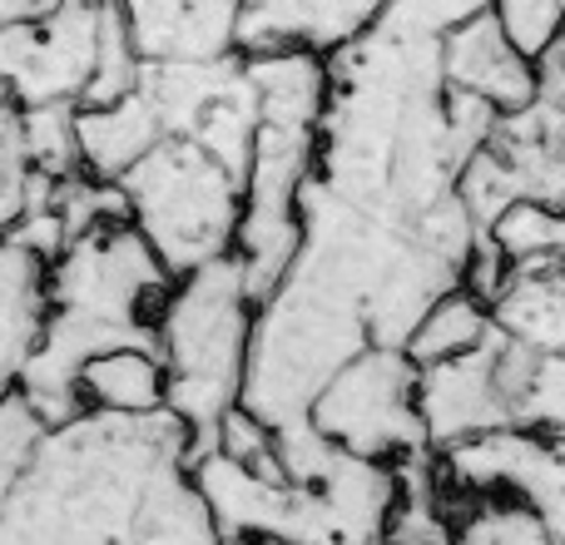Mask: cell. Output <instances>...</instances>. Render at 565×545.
<instances>
[{
  "label": "cell",
  "mask_w": 565,
  "mask_h": 545,
  "mask_svg": "<svg viewBox=\"0 0 565 545\" xmlns=\"http://www.w3.org/2000/svg\"><path fill=\"white\" fill-rule=\"evenodd\" d=\"M159 139H164V119H159L154 99L145 95V85L109 99V105L75 109L79 169L89 179H105V184H119Z\"/></svg>",
  "instance_id": "12"
},
{
  "label": "cell",
  "mask_w": 565,
  "mask_h": 545,
  "mask_svg": "<svg viewBox=\"0 0 565 545\" xmlns=\"http://www.w3.org/2000/svg\"><path fill=\"white\" fill-rule=\"evenodd\" d=\"M79 402L85 412H109V417L164 412V362H159L154 342H125V348L95 352L79 367Z\"/></svg>",
  "instance_id": "14"
},
{
  "label": "cell",
  "mask_w": 565,
  "mask_h": 545,
  "mask_svg": "<svg viewBox=\"0 0 565 545\" xmlns=\"http://www.w3.org/2000/svg\"><path fill=\"white\" fill-rule=\"evenodd\" d=\"M441 75H447V89L481 99L497 115H516L536 99V65L511 45L491 10L441 40Z\"/></svg>",
  "instance_id": "10"
},
{
  "label": "cell",
  "mask_w": 565,
  "mask_h": 545,
  "mask_svg": "<svg viewBox=\"0 0 565 545\" xmlns=\"http://www.w3.org/2000/svg\"><path fill=\"white\" fill-rule=\"evenodd\" d=\"M40 437H45V421L30 412V402L20 397V392H6V397H0V511L15 496Z\"/></svg>",
  "instance_id": "18"
},
{
  "label": "cell",
  "mask_w": 565,
  "mask_h": 545,
  "mask_svg": "<svg viewBox=\"0 0 565 545\" xmlns=\"http://www.w3.org/2000/svg\"><path fill=\"white\" fill-rule=\"evenodd\" d=\"M189 461L194 437L169 412H79L35 441L15 496L0 511V545H135Z\"/></svg>",
  "instance_id": "1"
},
{
  "label": "cell",
  "mask_w": 565,
  "mask_h": 545,
  "mask_svg": "<svg viewBox=\"0 0 565 545\" xmlns=\"http://www.w3.org/2000/svg\"><path fill=\"white\" fill-rule=\"evenodd\" d=\"M491 322L501 338L521 342L526 352H541V357L565 352V272L536 264L511 268L501 292L491 298Z\"/></svg>",
  "instance_id": "13"
},
{
  "label": "cell",
  "mask_w": 565,
  "mask_h": 545,
  "mask_svg": "<svg viewBox=\"0 0 565 545\" xmlns=\"http://www.w3.org/2000/svg\"><path fill=\"white\" fill-rule=\"evenodd\" d=\"M254 312L258 298L234 254L179 272L159 302L154 352L164 362V412L189 427L194 451L214 441L228 412L244 407Z\"/></svg>",
  "instance_id": "3"
},
{
  "label": "cell",
  "mask_w": 565,
  "mask_h": 545,
  "mask_svg": "<svg viewBox=\"0 0 565 545\" xmlns=\"http://www.w3.org/2000/svg\"><path fill=\"white\" fill-rule=\"evenodd\" d=\"M387 0H248L238 20V55L302 50L332 60L382 20Z\"/></svg>",
  "instance_id": "8"
},
{
  "label": "cell",
  "mask_w": 565,
  "mask_h": 545,
  "mask_svg": "<svg viewBox=\"0 0 565 545\" xmlns=\"http://www.w3.org/2000/svg\"><path fill=\"white\" fill-rule=\"evenodd\" d=\"M50 318V258L0 234V397L15 392Z\"/></svg>",
  "instance_id": "11"
},
{
  "label": "cell",
  "mask_w": 565,
  "mask_h": 545,
  "mask_svg": "<svg viewBox=\"0 0 565 545\" xmlns=\"http://www.w3.org/2000/svg\"><path fill=\"white\" fill-rule=\"evenodd\" d=\"M491 332V308L467 288H451L441 302H431V312L417 322V332L407 338V357L417 367L427 362H447V357H461V352L481 348Z\"/></svg>",
  "instance_id": "15"
},
{
  "label": "cell",
  "mask_w": 565,
  "mask_h": 545,
  "mask_svg": "<svg viewBox=\"0 0 565 545\" xmlns=\"http://www.w3.org/2000/svg\"><path fill=\"white\" fill-rule=\"evenodd\" d=\"M491 15L501 20V30H507L511 45L536 65L565 30V0H497Z\"/></svg>",
  "instance_id": "19"
},
{
  "label": "cell",
  "mask_w": 565,
  "mask_h": 545,
  "mask_svg": "<svg viewBox=\"0 0 565 545\" xmlns=\"http://www.w3.org/2000/svg\"><path fill=\"white\" fill-rule=\"evenodd\" d=\"M417 412L431 457L461 447V441L491 437V431H511V397L507 382H501L497 322H491L481 348L417 367Z\"/></svg>",
  "instance_id": "7"
},
{
  "label": "cell",
  "mask_w": 565,
  "mask_h": 545,
  "mask_svg": "<svg viewBox=\"0 0 565 545\" xmlns=\"http://www.w3.org/2000/svg\"><path fill=\"white\" fill-rule=\"evenodd\" d=\"M244 6L248 0H119L145 65L234 55Z\"/></svg>",
  "instance_id": "9"
},
{
  "label": "cell",
  "mask_w": 565,
  "mask_h": 545,
  "mask_svg": "<svg viewBox=\"0 0 565 545\" xmlns=\"http://www.w3.org/2000/svg\"><path fill=\"white\" fill-rule=\"evenodd\" d=\"M511 421H516V431H531V437L565 441V352H556V357L531 352L526 372L516 382Z\"/></svg>",
  "instance_id": "16"
},
{
  "label": "cell",
  "mask_w": 565,
  "mask_h": 545,
  "mask_svg": "<svg viewBox=\"0 0 565 545\" xmlns=\"http://www.w3.org/2000/svg\"><path fill=\"white\" fill-rule=\"evenodd\" d=\"M497 0H387L377 30L392 35H412V40H447L457 25L487 15Z\"/></svg>",
  "instance_id": "17"
},
{
  "label": "cell",
  "mask_w": 565,
  "mask_h": 545,
  "mask_svg": "<svg viewBox=\"0 0 565 545\" xmlns=\"http://www.w3.org/2000/svg\"><path fill=\"white\" fill-rule=\"evenodd\" d=\"M174 272L129 218L75 234L50 258V318L15 392L45 427L79 417V367L95 352L154 342V318Z\"/></svg>",
  "instance_id": "2"
},
{
  "label": "cell",
  "mask_w": 565,
  "mask_h": 545,
  "mask_svg": "<svg viewBox=\"0 0 565 545\" xmlns=\"http://www.w3.org/2000/svg\"><path fill=\"white\" fill-rule=\"evenodd\" d=\"M119 194H125V218L174 278L234 254L244 179L194 139H159L119 179Z\"/></svg>",
  "instance_id": "4"
},
{
  "label": "cell",
  "mask_w": 565,
  "mask_h": 545,
  "mask_svg": "<svg viewBox=\"0 0 565 545\" xmlns=\"http://www.w3.org/2000/svg\"><path fill=\"white\" fill-rule=\"evenodd\" d=\"M109 0H60L35 20L0 25V99L15 109L85 105Z\"/></svg>",
  "instance_id": "6"
},
{
  "label": "cell",
  "mask_w": 565,
  "mask_h": 545,
  "mask_svg": "<svg viewBox=\"0 0 565 545\" xmlns=\"http://www.w3.org/2000/svg\"><path fill=\"white\" fill-rule=\"evenodd\" d=\"M308 421L352 457L387 461V467L427 457L417 412V362L402 348H362L348 367L332 372Z\"/></svg>",
  "instance_id": "5"
},
{
  "label": "cell",
  "mask_w": 565,
  "mask_h": 545,
  "mask_svg": "<svg viewBox=\"0 0 565 545\" xmlns=\"http://www.w3.org/2000/svg\"><path fill=\"white\" fill-rule=\"evenodd\" d=\"M60 0H0V25H15V20H35L45 10H55Z\"/></svg>",
  "instance_id": "20"
}]
</instances>
